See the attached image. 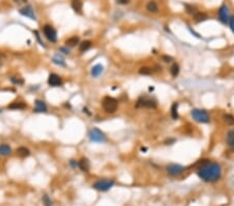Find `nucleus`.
Returning <instances> with one entry per match:
<instances>
[{
    "label": "nucleus",
    "instance_id": "nucleus-27",
    "mask_svg": "<svg viewBox=\"0 0 234 206\" xmlns=\"http://www.w3.org/2000/svg\"><path fill=\"white\" fill-rule=\"evenodd\" d=\"M184 7H185V11L188 15H195L197 12V7L193 4H184Z\"/></svg>",
    "mask_w": 234,
    "mask_h": 206
},
{
    "label": "nucleus",
    "instance_id": "nucleus-20",
    "mask_svg": "<svg viewBox=\"0 0 234 206\" xmlns=\"http://www.w3.org/2000/svg\"><path fill=\"white\" fill-rule=\"evenodd\" d=\"M11 153H12V149L8 145H6V144L0 145V155L8 156V155H11Z\"/></svg>",
    "mask_w": 234,
    "mask_h": 206
},
{
    "label": "nucleus",
    "instance_id": "nucleus-30",
    "mask_svg": "<svg viewBox=\"0 0 234 206\" xmlns=\"http://www.w3.org/2000/svg\"><path fill=\"white\" fill-rule=\"evenodd\" d=\"M11 81L14 84H16V86H22V84L24 83V80L22 79V78H20V77H15V76L11 77Z\"/></svg>",
    "mask_w": 234,
    "mask_h": 206
},
{
    "label": "nucleus",
    "instance_id": "nucleus-9",
    "mask_svg": "<svg viewBox=\"0 0 234 206\" xmlns=\"http://www.w3.org/2000/svg\"><path fill=\"white\" fill-rule=\"evenodd\" d=\"M218 19L224 24L229 23V19H230L229 8H228V6L226 4H222L221 7L218 8Z\"/></svg>",
    "mask_w": 234,
    "mask_h": 206
},
{
    "label": "nucleus",
    "instance_id": "nucleus-23",
    "mask_svg": "<svg viewBox=\"0 0 234 206\" xmlns=\"http://www.w3.org/2000/svg\"><path fill=\"white\" fill-rule=\"evenodd\" d=\"M170 72H171V75H172L173 77H177L178 75H179V72H180V67H179V65H178L177 62H174V64L171 66Z\"/></svg>",
    "mask_w": 234,
    "mask_h": 206
},
{
    "label": "nucleus",
    "instance_id": "nucleus-16",
    "mask_svg": "<svg viewBox=\"0 0 234 206\" xmlns=\"http://www.w3.org/2000/svg\"><path fill=\"white\" fill-rule=\"evenodd\" d=\"M146 8H147V11L150 12H158V4H157V2L154 1V0H151V1H149L148 3H147Z\"/></svg>",
    "mask_w": 234,
    "mask_h": 206
},
{
    "label": "nucleus",
    "instance_id": "nucleus-36",
    "mask_svg": "<svg viewBox=\"0 0 234 206\" xmlns=\"http://www.w3.org/2000/svg\"><path fill=\"white\" fill-rule=\"evenodd\" d=\"M15 3H17V4H24V3H27L28 0H12Z\"/></svg>",
    "mask_w": 234,
    "mask_h": 206
},
{
    "label": "nucleus",
    "instance_id": "nucleus-24",
    "mask_svg": "<svg viewBox=\"0 0 234 206\" xmlns=\"http://www.w3.org/2000/svg\"><path fill=\"white\" fill-rule=\"evenodd\" d=\"M178 105L179 104H178L177 102H175V103H173V105H172V107H171V115L174 120H177V119L179 118V114H178Z\"/></svg>",
    "mask_w": 234,
    "mask_h": 206
},
{
    "label": "nucleus",
    "instance_id": "nucleus-31",
    "mask_svg": "<svg viewBox=\"0 0 234 206\" xmlns=\"http://www.w3.org/2000/svg\"><path fill=\"white\" fill-rule=\"evenodd\" d=\"M43 203L45 204V206H52V201L49 199V197L47 195L43 196Z\"/></svg>",
    "mask_w": 234,
    "mask_h": 206
},
{
    "label": "nucleus",
    "instance_id": "nucleus-12",
    "mask_svg": "<svg viewBox=\"0 0 234 206\" xmlns=\"http://www.w3.org/2000/svg\"><path fill=\"white\" fill-rule=\"evenodd\" d=\"M78 167H79V169H80L81 171L89 172L90 171V160L86 157H82L79 161H78Z\"/></svg>",
    "mask_w": 234,
    "mask_h": 206
},
{
    "label": "nucleus",
    "instance_id": "nucleus-26",
    "mask_svg": "<svg viewBox=\"0 0 234 206\" xmlns=\"http://www.w3.org/2000/svg\"><path fill=\"white\" fill-rule=\"evenodd\" d=\"M223 120L227 125H230V126L234 125V115H230V114L224 115H223Z\"/></svg>",
    "mask_w": 234,
    "mask_h": 206
},
{
    "label": "nucleus",
    "instance_id": "nucleus-38",
    "mask_svg": "<svg viewBox=\"0 0 234 206\" xmlns=\"http://www.w3.org/2000/svg\"><path fill=\"white\" fill-rule=\"evenodd\" d=\"M61 51L65 52V54H69L70 51H69V49H66V48H61Z\"/></svg>",
    "mask_w": 234,
    "mask_h": 206
},
{
    "label": "nucleus",
    "instance_id": "nucleus-10",
    "mask_svg": "<svg viewBox=\"0 0 234 206\" xmlns=\"http://www.w3.org/2000/svg\"><path fill=\"white\" fill-rule=\"evenodd\" d=\"M48 84L50 86L57 87V86H61L62 84V80L57 74L52 73V74H50L48 77Z\"/></svg>",
    "mask_w": 234,
    "mask_h": 206
},
{
    "label": "nucleus",
    "instance_id": "nucleus-34",
    "mask_svg": "<svg viewBox=\"0 0 234 206\" xmlns=\"http://www.w3.org/2000/svg\"><path fill=\"white\" fill-rule=\"evenodd\" d=\"M115 2H117L118 4L125 5V4H128V3L130 2V0H115Z\"/></svg>",
    "mask_w": 234,
    "mask_h": 206
},
{
    "label": "nucleus",
    "instance_id": "nucleus-18",
    "mask_svg": "<svg viewBox=\"0 0 234 206\" xmlns=\"http://www.w3.org/2000/svg\"><path fill=\"white\" fill-rule=\"evenodd\" d=\"M103 69H104L103 68V66L98 64V65H96L93 67L92 71H90V74H92L93 77H98L99 75H101V73L103 72Z\"/></svg>",
    "mask_w": 234,
    "mask_h": 206
},
{
    "label": "nucleus",
    "instance_id": "nucleus-35",
    "mask_svg": "<svg viewBox=\"0 0 234 206\" xmlns=\"http://www.w3.org/2000/svg\"><path fill=\"white\" fill-rule=\"evenodd\" d=\"M175 142H176V140L175 139H168L164 140V144L165 145H172V144H174Z\"/></svg>",
    "mask_w": 234,
    "mask_h": 206
},
{
    "label": "nucleus",
    "instance_id": "nucleus-28",
    "mask_svg": "<svg viewBox=\"0 0 234 206\" xmlns=\"http://www.w3.org/2000/svg\"><path fill=\"white\" fill-rule=\"evenodd\" d=\"M53 62H54L55 65L61 66V67H66V62H65V61H64V59H62V57H61L59 55H55L54 57H53Z\"/></svg>",
    "mask_w": 234,
    "mask_h": 206
},
{
    "label": "nucleus",
    "instance_id": "nucleus-19",
    "mask_svg": "<svg viewBox=\"0 0 234 206\" xmlns=\"http://www.w3.org/2000/svg\"><path fill=\"white\" fill-rule=\"evenodd\" d=\"M79 44V37H76V36H73L71 37H69V39L66 41V46H69V47H74Z\"/></svg>",
    "mask_w": 234,
    "mask_h": 206
},
{
    "label": "nucleus",
    "instance_id": "nucleus-22",
    "mask_svg": "<svg viewBox=\"0 0 234 206\" xmlns=\"http://www.w3.org/2000/svg\"><path fill=\"white\" fill-rule=\"evenodd\" d=\"M17 153L19 156L21 157H27V156L30 155V151L29 149H27L26 147H19L17 149Z\"/></svg>",
    "mask_w": 234,
    "mask_h": 206
},
{
    "label": "nucleus",
    "instance_id": "nucleus-21",
    "mask_svg": "<svg viewBox=\"0 0 234 206\" xmlns=\"http://www.w3.org/2000/svg\"><path fill=\"white\" fill-rule=\"evenodd\" d=\"M90 47H92V42L90 41H89V40H85V41H83V42H81L80 43V45H79V51L80 52H85V51H87Z\"/></svg>",
    "mask_w": 234,
    "mask_h": 206
},
{
    "label": "nucleus",
    "instance_id": "nucleus-2",
    "mask_svg": "<svg viewBox=\"0 0 234 206\" xmlns=\"http://www.w3.org/2000/svg\"><path fill=\"white\" fill-rule=\"evenodd\" d=\"M190 115L193 120H196L199 123H203V124H207L210 122V115H209L208 111L205 110V109H198L195 108L190 111Z\"/></svg>",
    "mask_w": 234,
    "mask_h": 206
},
{
    "label": "nucleus",
    "instance_id": "nucleus-11",
    "mask_svg": "<svg viewBox=\"0 0 234 206\" xmlns=\"http://www.w3.org/2000/svg\"><path fill=\"white\" fill-rule=\"evenodd\" d=\"M19 12H20L21 15H23V16H25V17H27V18L32 19V20H36V19H37L36 15H34L33 9H32V7H31L30 5H26L25 7L21 8Z\"/></svg>",
    "mask_w": 234,
    "mask_h": 206
},
{
    "label": "nucleus",
    "instance_id": "nucleus-37",
    "mask_svg": "<svg viewBox=\"0 0 234 206\" xmlns=\"http://www.w3.org/2000/svg\"><path fill=\"white\" fill-rule=\"evenodd\" d=\"M70 164L72 165V168H74V169L78 167V162H77V161H75L74 159H72V160L70 161Z\"/></svg>",
    "mask_w": 234,
    "mask_h": 206
},
{
    "label": "nucleus",
    "instance_id": "nucleus-1",
    "mask_svg": "<svg viewBox=\"0 0 234 206\" xmlns=\"http://www.w3.org/2000/svg\"><path fill=\"white\" fill-rule=\"evenodd\" d=\"M200 167L197 170V174L205 182H215L222 177V168L217 162H210L208 159H203L199 162Z\"/></svg>",
    "mask_w": 234,
    "mask_h": 206
},
{
    "label": "nucleus",
    "instance_id": "nucleus-7",
    "mask_svg": "<svg viewBox=\"0 0 234 206\" xmlns=\"http://www.w3.org/2000/svg\"><path fill=\"white\" fill-rule=\"evenodd\" d=\"M43 32L45 34L46 39L51 43H55L57 41V32H56L55 28L49 24H46L43 27Z\"/></svg>",
    "mask_w": 234,
    "mask_h": 206
},
{
    "label": "nucleus",
    "instance_id": "nucleus-5",
    "mask_svg": "<svg viewBox=\"0 0 234 206\" xmlns=\"http://www.w3.org/2000/svg\"><path fill=\"white\" fill-rule=\"evenodd\" d=\"M136 107H147V108H156L157 107V102L155 99L148 98L146 96L139 97V99L136 102Z\"/></svg>",
    "mask_w": 234,
    "mask_h": 206
},
{
    "label": "nucleus",
    "instance_id": "nucleus-25",
    "mask_svg": "<svg viewBox=\"0 0 234 206\" xmlns=\"http://www.w3.org/2000/svg\"><path fill=\"white\" fill-rule=\"evenodd\" d=\"M226 142L228 144V146L230 147H234V129L230 130L227 134L226 137Z\"/></svg>",
    "mask_w": 234,
    "mask_h": 206
},
{
    "label": "nucleus",
    "instance_id": "nucleus-33",
    "mask_svg": "<svg viewBox=\"0 0 234 206\" xmlns=\"http://www.w3.org/2000/svg\"><path fill=\"white\" fill-rule=\"evenodd\" d=\"M161 58H162V61H163L164 62H171V61H173V57H172V56H170V55H162Z\"/></svg>",
    "mask_w": 234,
    "mask_h": 206
},
{
    "label": "nucleus",
    "instance_id": "nucleus-17",
    "mask_svg": "<svg viewBox=\"0 0 234 206\" xmlns=\"http://www.w3.org/2000/svg\"><path fill=\"white\" fill-rule=\"evenodd\" d=\"M193 18H195V22L197 23H200V22H204L208 19V16L203 12H197L195 15H193Z\"/></svg>",
    "mask_w": 234,
    "mask_h": 206
},
{
    "label": "nucleus",
    "instance_id": "nucleus-13",
    "mask_svg": "<svg viewBox=\"0 0 234 206\" xmlns=\"http://www.w3.org/2000/svg\"><path fill=\"white\" fill-rule=\"evenodd\" d=\"M26 107H27L26 103L21 102V101L12 102V103H11V104L7 106L8 109H15V110H17V109H19V110H22V109H25Z\"/></svg>",
    "mask_w": 234,
    "mask_h": 206
},
{
    "label": "nucleus",
    "instance_id": "nucleus-6",
    "mask_svg": "<svg viewBox=\"0 0 234 206\" xmlns=\"http://www.w3.org/2000/svg\"><path fill=\"white\" fill-rule=\"evenodd\" d=\"M165 171H167V173L170 175V176L177 177V176H180V175L185 171V168H184L183 165L178 164H170L165 167Z\"/></svg>",
    "mask_w": 234,
    "mask_h": 206
},
{
    "label": "nucleus",
    "instance_id": "nucleus-14",
    "mask_svg": "<svg viewBox=\"0 0 234 206\" xmlns=\"http://www.w3.org/2000/svg\"><path fill=\"white\" fill-rule=\"evenodd\" d=\"M36 112H46L47 111V105L46 103L42 101V100H36V108H34Z\"/></svg>",
    "mask_w": 234,
    "mask_h": 206
},
{
    "label": "nucleus",
    "instance_id": "nucleus-15",
    "mask_svg": "<svg viewBox=\"0 0 234 206\" xmlns=\"http://www.w3.org/2000/svg\"><path fill=\"white\" fill-rule=\"evenodd\" d=\"M71 5H72V8H73L75 12H78V14H81V12H82V6H83L81 0H72Z\"/></svg>",
    "mask_w": 234,
    "mask_h": 206
},
{
    "label": "nucleus",
    "instance_id": "nucleus-4",
    "mask_svg": "<svg viewBox=\"0 0 234 206\" xmlns=\"http://www.w3.org/2000/svg\"><path fill=\"white\" fill-rule=\"evenodd\" d=\"M115 184V180L112 179H100L93 184V189L99 192H106L110 189Z\"/></svg>",
    "mask_w": 234,
    "mask_h": 206
},
{
    "label": "nucleus",
    "instance_id": "nucleus-29",
    "mask_svg": "<svg viewBox=\"0 0 234 206\" xmlns=\"http://www.w3.org/2000/svg\"><path fill=\"white\" fill-rule=\"evenodd\" d=\"M139 73L140 75H151L153 73V71H152V69L149 67H143L139 70Z\"/></svg>",
    "mask_w": 234,
    "mask_h": 206
},
{
    "label": "nucleus",
    "instance_id": "nucleus-32",
    "mask_svg": "<svg viewBox=\"0 0 234 206\" xmlns=\"http://www.w3.org/2000/svg\"><path fill=\"white\" fill-rule=\"evenodd\" d=\"M229 26L231 28V31L234 33V16H231L229 19Z\"/></svg>",
    "mask_w": 234,
    "mask_h": 206
},
{
    "label": "nucleus",
    "instance_id": "nucleus-8",
    "mask_svg": "<svg viewBox=\"0 0 234 206\" xmlns=\"http://www.w3.org/2000/svg\"><path fill=\"white\" fill-rule=\"evenodd\" d=\"M89 136H90V140L95 143H103L106 140L105 134L100 129H98V128H93V129H90L89 132Z\"/></svg>",
    "mask_w": 234,
    "mask_h": 206
},
{
    "label": "nucleus",
    "instance_id": "nucleus-3",
    "mask_svg": "<svg viewBox=\"0 0 234 206\" xmlns=\"http://www.w3.org/2000/svg\"><path fill=\"white\" fill-rule=\"evenodd\" d=\"M102 107L108 114H114L118 109V100L112 97L106 96L102 100Z\"/></svg>",
    "mask_w": 234,
    "mask_h": 206
}]
</instances>
